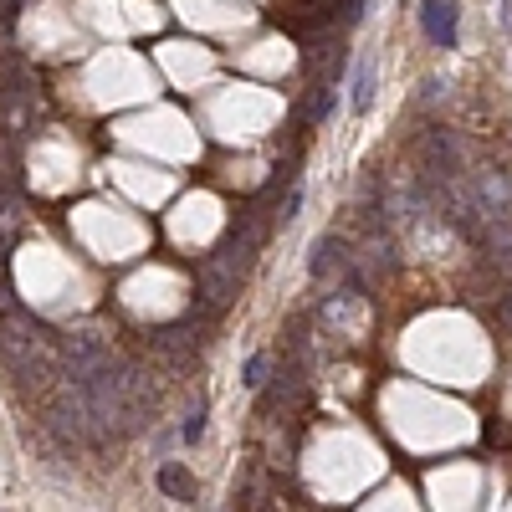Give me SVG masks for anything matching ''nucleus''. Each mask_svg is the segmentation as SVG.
Wrapping results in <instances>:
<instances>
[{
  "mask_svg": "<svg viewBox=\"0 0 512 512\" xmlns=\"http://www.w3.org/2000/svg\"><path fill=\"white\" fill-rule=\"evenodd\" d=\"M0 359L21 384H47L62 374V338L16 308L0 318Z\"/></svg>",
  "mask_w": 512,
  "mask_h": 512,
  "instance_id": "1",
  "label": "nucleus"
},
{
  "mask_svg": "<svg viewBox=\"0 0 512 512\" xmlns=\"http://www.w3.org/2000/svg\"><path fill=\"white\" fill-rule=\"evenodd\" d=\"M420 31H425L431 47L456 52V41H461V11H456V0H420Z\"/></svg>",
  "mask_w": 512,
  "mask_h": 512,
  "instance_id": "2",
  "label": "nucleus"
},
{
  "mask_svg": "<svg viewBox=\"0 0 512 512\" xmlns=\"http://www.w3.org/2000/svg\"><path fill=\"white\" fill-rule=\"evenodd\" d=\"M374 82H379V62L369 52H359V62L349 67V113H369L374 108Z\"/></svg>",
  "mask_w": 512,
  "mask_h": 512,
  "instance_id": "3",
  "label": "nucleus"
},
{
  "mask_svg": "<svg viewBox=\"0 0 512 512\" xmlns=\"http://www.w3.org/2000/svg\"><path fill=\"white\" fill-rule=\"evenodd\" d=\"M338 267H349V241L338 236V231H328V236H318L313 251H308V272H313V277H333Z\"/></svg>",
  "mask_w": 512,
  "mask_h": 512,
  "instance_id": "4",
  "label": "nucleus"
},
{
  "mask_svg": "<svg viewBox=\"0 0 512 512\" xmlns=\"http://www.w3.org/2000/svg\"><path fill=\"white\" fill-rule=\"evenodd\" d=\"M154 487H159L169 502H195V477H190L185 461H164L159 472H154Z\"/></svg>",
  "mask_w": 512,
  "mask_h": 512,
  "instance_id": "5",
  "label": "nucleus"
},
{
  "mask_svg": "<svg viewBox=\"0 0 512 512\" xmlns=\"http://www.w3.org/2000/svg\"><path fill=\"white\" fill-rule=\"evenodd\" d=\"M205 420H210V405H205V395L185 410V420H180V446H200L205 441Z\"/></svg>",
  "mask_w": 512,
  "mask_h": 512,
  "instance_id": "6",
  "label": "nucleus"
},
{
  "mask_svg": "<svg viewBox=\"0 0 512 512\" xmlns=\"http://www.w3.org/2000/svg\"><path fill=\"white\" fill-rule=\"evenodd\" d=\"M241 384H246V390H262V384H267V354H251V359H246Z\"/></svg>",
  "mask_w": 512,
  "mask_h": 512,
  "instance_id": "7",
  "label": "nucleus"
},
{
  "mask_svg": "<svg viewBox=\"0 0 512 512\" xmlns=\"http://www.w3.org/2000/svg\"><path fill=\"white\" fill-rule=\"evenodd\" d=\"M297 210H303V190H292V195H287V205H282V216H277V221L292 226V221H297Z\"/></svg>",
  "mask_w": 512,
  "mask_h": 512,
  "instance_id": "8",
  "label": "nucleus"
},
{
  "mask_svg": "<svg viewBox=\"0 0 512 512\" xmlns=\"http://www.w3.org/2000/svg\"><path fill=\"white\" fill-rule=\"evenodd\" d=\"M507 313H512V297H507Z\"/></svg>",
  "mask_w": 512,
  "mask_h": 512,
  "instance_id": "9",
  "label": "nucleus"
}]
</instances>
